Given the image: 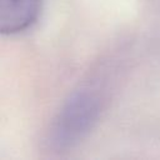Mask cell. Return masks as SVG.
Returning <instances> with one entry per match:
<instances>
[{"label":"cell","mask_w":160,"mask_h":160,"mask_svg":"<svg viewBox=\"0 0 160 160\" xmlns=\"http://www.w3.org/2000/svg\"><path fill=\"white\" fill-rule=\"evenodd\" d=\"M102 110L101 96L90 89L72 92L50 122L46 142L55 151L79 145L96 126Z\"/></svg>","instance_id":"cell-1"},{"label":"cell","mask_w":160,"mask_h":160,"mask_svg":"<svg viewBox=\"0 0 160 160\" xmlns=\"http://www.w3.org/2000/svg\"><path fill=\"white\" fill-rule=\"evenodd\" d=\"M42 0H0V32L15 35L30 29L39 19Z\"/></svg>","instance_id":"cell-2"}]
</instances>
